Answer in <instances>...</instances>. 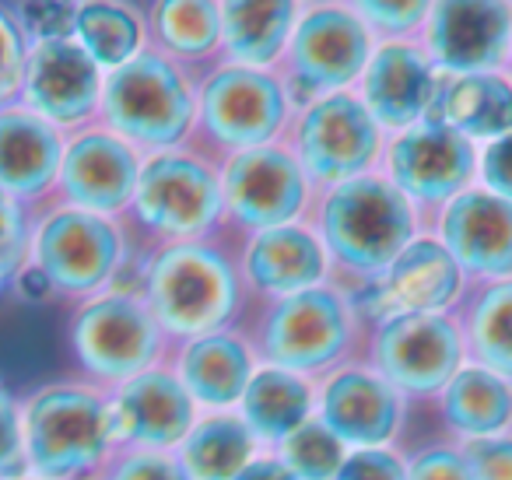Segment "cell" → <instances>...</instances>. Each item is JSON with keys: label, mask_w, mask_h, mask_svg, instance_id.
<instances>
[{"label": "cell", "mask_w": 512, "mask_h": 480, "mask_svg": "<svg viewBox=\"0 0 512 480\" xmlns=\"http://www.w3.org/2000/svg\"><path fill=\"white\" fill-rule=\"evenodd\" d=\"M323 232L334 253L358 270L393 263L411 239V207L383 179H348L323 211Z\"/></svg>", "instance_id": "obj_1"}, {"label": "cell", "mask_w": 512, "mask_h": 480, "mask_svg": "<svg viewBox=\"0 0 512 480\" xmlns=\"http://www.w3.org/2000/svg\"><path fill=\"white\" fill-rule=\"evenodd\" d=\"M151 305L176 333L214 330L235 305L232 270L200 246L169 249L151 267Z\"/></svg>", "instance_id": "obj_2"}, {"label": "cell", "mask_w": 512, "mask_h": 480, "mask_svg": "<svg viewBox=\"0 0 512 480\" xmlns=\"http://www.w3.org/2000/svg\"><path fill=\"white\" fill-rule=\"evenodd\" d=\"M106 113L120 134L144 144H172L190 123V95L169 64L141 57L109 78Z\"/></svg>", "instance_id": "obj_3"}, {"label": "cell", "mask_w": 512, "mask_h": 480, "mask_svg": "<svg viewBox=\"0 0 512 480\" xmlns=\"http://www.w3.org/2000/svg\"><path fill=\"white\" fill-rule=\"evenodd\" d=\"M106 449V414L78 389H50L29 410V456L46 477H71Z\"/></svg>", "instance_id": "obj_4"}, {"label": "cell", "mask_w": 512, "mask_h": 480, "mask_svg": "<svg viewBox=\"0 0 512 480\" xmlns=\"http://www.w3.org/2000/svg\"><path fill=\"white\" fill-rule=\"evenodd\" d=\"M376 358L390 382L414 393H428L453 379L460 365V337L446 319L407 312L383 326Z\"/></svg>", "instance_id": "obj_5"}, {"label": "cell", "mask_w": 512, "mask_h": 480, "mask_svg": "<svg viewBox=\"0 0 512 480\" xmlns=\"http://www.w3.org/2000/svg\"><path fill=\"white\" fill-rule=\"evenodd\" d=\"M218 183L190 158H155L137 179V211L165 232H200L218 214Z\"/></svg>", "instance_id": "obj_6"}, {"label": "cell", "mask_w": 512, "mask_h": 480, "mask_svg": "<svg viewBox=\"0 0 512 480\" xmlns=\"http://www.w3.org/2000/svg\"><path fill=\"white\" fill-rule=\"evenodd\" d=\"M376 123L369 109L348 95H334L313 106L302 123V162L320 179H344L362 172L376 155Z\"/></svg>", "instance_id": "obj_7"}, {"label": "cell", "mask_w": 512, "mask_h": 480, "mask_svg": "<svg viewBox=\"0 0 512 480\" xmlns=\"http://www.w3.org/2000/svg\"><path fill=\"white\" fill-rule=\"evenodd\" d=\"M390 169L400 190L421 200L453 197L474 169V151L463 134L446 123H425L414 127L393 144Z\"/></svg>", "instance_id": "obj_8"}, {"label": "cell", "mask_w": 512, "mask_h": 480, "mask_svg": "<svg viewBox=\"0 0 512 480\" xmlns=\"http://www.w3.org/2000/svg\"><path fill=\"white\" fill-rule=\"evenodd\" d=\"M120 253L116 232L102 218L81 211H67L46 221L39 235V263L50 284L71 291L95 288L106 281Z\"/></svg>", "instance_id": "obj_9"}, {"label": "cell", "mask_w": 512, "mask_h": 480, "mask_svg": "<svg viewBox=\"0 0 512 480\" xmlns=\"http://www.w3.org/2000/svg\"><path fill=\"white\" fill-rule=\"evenodd\" d=\"M348 337V319L327 291L292 295L267 326V354L288 368H316L341 351Z\"/></svg>", "instance_id": "obj_10"}, {"label": "cell", "mask_w": 512, "mask_h": 480, "mask_svg": "<svg viewBox=\"0 0 512 480\" xmlns=\"http://www.w3.org/2000/svg\"><path fill=\"white\" fill-rule=\"evenodd\" d=\"M207 127L218 141L260 144L285 120V95L256 71H221L204 92Z\"/></svg>", "instance_id": "obj_11"}, {"label": "cell", "mask_w": 512, "mask_h": 480, "mask_svg": "<svg viewBox=\"0 0 512 480\" xmlns=\"http://www.w3.org/2000/svg\"><path fill=\"white\" fill-rule=\"evenodd\" d=\"M74 344L88 368L102 375H130L155 354V326L137 305L106 298L81 312L74 326Z\"/></svg>", "instance_id": "obj_12"}, {"label": "cell", "mask_w": 512, "mask_h": 480, "mask_svg": "<svg viewBox=\"0 0 512 480\" xmlns=\"http://www.w3.org/2000/svg\"><path fill=\"white\" fill-rule=\"evenodd\" d=\"M225 193L246 225L278 228L302 207V172L281 151H242L228 165Z\"/></svg>", "instance_id": "obj_13"}, {"label": "cell", "mask_w": 512, "mask_h": 480, "mask_svg": "<svg viewBox=\"0 0 512 480\" xmlns=\"http://www.w3.org/2000/svg\"><path fill=\"white\" fill-rule=\"evenodd\" d=\"M446 249L460 267L477 274L512 270V200L495 193H463L442 221Z\"/></svg>", "instance_id": "obj_14"}, {"label": "cell", "mask_w": 512, "mask_h": 480, "mask_svg": "<svg viewBox=\"0 0 512 480\" xmlns=\"http://www.w3.org/2000/svg\"><path fill=\"white\" fill-rule=\"evenodd\" d=\"M512 15L505 4H439L432 15V53L453 71L481 74L498 64L509 43Z\"/></svg>", "instance_id": "obj_15"}, {"label": "cell", "mask_w": 512, "mask_h": 480, "mask_svg": "<svg viewBox=\"0 0 512 480\" xmlns=\"http://www.w3.org/2000/svg\"><path fill=\"white\" fill-rule=\"evenodd\" d=\"M25 85H29L32 106L60 123L88 116L95 92H99L92 57L74 43H64V39L39 43V50L29 57Z\"/></svg>", "instance_id": "obj_16"}, {"label": "cell", "mask_w": 512, "mask_h": 480, "mask_svg": "<svg viewBox=\"0 0 512 480\" xmlns=\"http://www.w3.org/2000/svg\"><path fill=\"white\" fill-rule=\"evenodd\" d=\"M295 71L306 81L334 88L351 81L369 57L365 29L344 11H316L295 32Z\"/></svg>", "instance_id": "obj_17"}, {"label": "cell", "mask_w": 512, "mask_h": 480, "mask_svg": "<svg viewBox=\"0 0 512 480\" xmlns=\"http://www.w3.org/2000/svg\"><path fill=\"white\" fill-rule=\"evenodd\" d=\"M365 99L379 123L407 127L432 106L435 81L411 46H386L365 74Z\"/></svg>", "instance_id": "obj_18"}, {"label": "cell", "mask_w": 512, "mask_h": 480, "mask_svg": "<svg viewBox=\"0 0 512 480\" xmlns=\"http://www.w3.org/2000/svg\"><path fill=\"white\" fill-rule=\"evenodd\" d=\"M64 183L78 204L109 211L130 197L137 183V162L116 137H81L64 162Z\"/></svg>", "instance_id": "obj_19"}, {"label": "cell", "mask_w": 512, "mask_h": 480, "mask_svg": "<svg viewBox=\"0 0 512 480\" xmlns=\"http://www.w3.org/2000/svg\"><path fill=\"white\" fill-rule=\"evenodd\" d=\"M323 414L337 438L344 442H383L397 428V396L386 382L365 372H344L327 386Z\"/></svg>", "instance_id": "obj_20"}, {"label": "cell", "mask_w": 512, "mask_h": 480, "mask_svg": "<svg viewBox=\"0 0 512 480\" xmlns=\"http://www.w3.org/2000/svg\"><path fill=\"white\" fill-rule=\"evenodd\" d=\"M116 424L127 438L148 445L179 442L190 428V396L169 375H137L116 403Z\"/></svg>", "instance_id": "obj_21"}, {"label": "cell", "mask_w": 512, "mask_h": 480, "mask_svg": "<svg viewBox=\"0 0 512 480\" xmlns=\"http://www.w3.org/2000/svg\"><path fill=\"white\" fill-rule=\"evenodd\" d=\"M60 162L57 134L36 116H0V190L39 193Z\"/></svg>", "instance_id": "obj_22"}, {"label": "cell", "mask_w": 512, "mask_h": 480, "mask_svg": "<svg viewBox=\"0 0 512 480\" xmlns=\"http://www.w3.org/2000/svg\"><path fill=\"white\" fill-rule=\"evenodd\" d=\"M460 267L446 246L435 242H414L393 260L386 298L407 312H432L456 295Z\"/></svg>", "instance_id": "obj_23"}, {"label": "cell", "mask_w": 512, "mask_h": 480, "mask_svg": "<svg viewBox=\"0 0 512 480\" xmlns=\"http://www.w3.org/2000/svg\"><path fill=\"white\" fill-rule=\"evenodd\" d=\"M439 120L456 134L495 137L512 127V88L495 74H467L439 99Z\"/></svg>", "instance_id": "obj_24"}, {"label": "cell", "mask_w": 512, "mask_h": 480, "mask_svg": "<svg viewBox=\"0 0 512 480\" xmlns=\"http://www.w3.org/2000/svg\"><path fill=\"white\" fill-rule=\"evenodd\" d=\"M249 274L267 291H306L323 274L320 246L299 228H271L249 253Z\"/></svg>", "instance_id": "obj_25"}, {"label": "cell", "mask_w": 512, "mask_h": 480, "mask_svg": "<svg viewBox=\"0 0 512 480\" xmlns=\"http://www.w3.org/2000/svg\"><path fill=\"white\" fill-rule=\"evenodd\" d=\"M225 43L242 64H267L278 57L292 29V4H228L221 11Z\"/></svg>", "instance_id": "obj_26"}, {"label": "cell", "mask_w": 512, "mask_h": 480, "mask_svg": "<svg viewBox=\"0 0 512 480\" xmlns=\"http://www.w3.org/2000/svg\"><path fill=\"white\" fill-rule=\"evenodd\" d=\"M183 375L193 396H200L207 403H232L246 389L249 358L235 340L207 337L186 351Z\"/></svg>", "instance_id": "obj_27"}, {"label": "cell", "mask_w": 512, "mask_h": 480, "mask_svg": "<svg viewBox=\"0 0 512 480\" xmlns=\"http://www.w3.org/2000/svg\"><path fill=\"white\" fill-rule=\"evenodd\" d=\"M309 414V389L288 372H260L246 386V417L260 435L288 438Z\"/></svg>", "instance_id": "obj_28"}, {"label": "cell", "mask_w": 512, "mask_h": 480, "mask_svg": "<svg viewBox=\"0 0 512 480\" xmlns=\"http://www.w3.org/2000/svg\"><path fill=\"white\" fill-rule=\"evenodd\" d=\"M446 414L456 428L470 431V435H491L509 421L512 393L498 375L470 368V372H460L449 382Z\"/></svg>", "instance_id": "obj_29"}, {"label": "cell", "mask_w": 512, "mask_h": 480, "mask_svg": "<svg viewBox=\"0 0 512 480\" xmlns=\"http://www.w3.org/2000/svg\"><path fill=\"white\" fill-rule=\"evenodd\" d=\"M253 449V435L246 424L232 417L200 424L183 449V466L190 480H228L239 477Z\"/></svg>", "instance_id": "obj_30"}, {"label": "cell", "mask_w": 512, "mask_h": 480, "mask_svg": "<svg viewBox=\"0 0 512 480\" xmlns=\"http://www.w3.org/2000/svg\"><path fill=\"white\" fill-rule=\"evenodd\" d=\"M78 32L85 39V53L99 64H123L130 53L137 50V22L127 11L113 8V4H92V8L78 11Z\"/></svg>", "instance_id": "obj_31"}, {"label": "cell", "mask_w": 512, "mask_h": 480, "mask_svg": "<svg viewBox=\"0 0 512 480\" xmlns=\"http://www.w3.org/2000/svg\"><path fill=\"white\" fill-rule=\"evenodd\" d=\"M474 347L491 368L512 375V284L481 298L474 312Z\"/></svg>", "instance_id": "obj_32"}, {"label": "cell", "mask_w": 512, "mask_h": 480, "mask_svg": "<svg viewBox=\"0 0 512 480\" xmlns=\"http://www.w3.org/2000/svg\"><path fill=\"white\" fill-rule=\"evenodd\" d=\"M288 470L302 480H330L341 470V438L320 424H306L285 442Z\"/></svg>", "instance_id": "obj_33"}, {"label": "cell", "mask_w": 512, "mask_h": 480, "mask_svg": "<svg viewBox=\"0 0 512 480\" xmlns=\"http://www.w3.org/2000/svg\"><path fill=\"white\" fill-rule=\"evenodd\" d=\"M158 32L179 53H204L218 39V11L211 4H162Z\"/></svg>", "instance_id": "obj_34"}, {"label": "cell", "mask_w": 512, "mask_h": 480, "mask_svg": "<svg viewBox=\"0 0 512 480\" xmlns=\"http://www.w3.org/2000/svg\"><path fill=\"white\" fill-rule=\"evenodd\" d=\"M467 466L474 473V480H512V442L509 438L470 442Z\"/></svg>", "instance_id": "obj_35"}, {"label": "cell", "mask_w": 512, "mask_h": 480, "mask_svg": "<svg viewBox=\"0 0 512 480\" xmlns=\"http://www.w3.org/2000/svg\"><path fill=\"white\" fill-rule=\"evenodd\" d=\"M0 354H4L0 365L15 368V372H29L32 361H43V337L25 323L8 326L0 333Z\"/></svg>", "instance_id": "obj_36"}, {"label": "cell", "mask_w": 512, "mask_h": 480, "mask_svg": "<svg viewBox=\"0 0 512 480\" xmlns=\"http://www.w3.org/2000/svg\"><path fill=\"white\" fill-rule=\"evenodd\" d=\"M337 480H407L404 466L397 463V456L390 452H358L348 463L337 470Z\"/></svg>", "instance_id": "obj_37"}, {"label": "cell", "mask_w": 512, "mask_h": 480, "mask_svg": "<svg viewBox=\"0 0 512 480\" xmlns=\"http://www.w3.org/2000/svg\"><path fill=\"white\" fill-rule=\"evenodd\" d=\"M407 480H474L467 459H460L456 452H425L418 463L411 466V477Z\"/></svg>", "instance_id": "obj_38"}, {"label": "cell", "mask_w": 512, "mask_h": 480, "mask_svg": "<svg viewBox=\"0 0 512 480\" xmlns=\"http://www.w3.org/2000/svg\"><path fill=\"white\" fill-rule=\"evenodd\" d=\"M25 18H29V29L43 36V43H53V39L64 36L71 25H78V15H74V8H67V4H29Z\"/></svg>", "instance_id": "obj_39"}, {"label": "cell", "mask_w": 512, "mask_h": 480, "mask_svg": "<svg viewBox=\"0 0 512 480\" xmlns=\"http://www.w3.org/2000/svg\"><path fill=\"white\" fill-rule=\"evenodd\" d=\"M22 74V43L8 18L0 15V99H8Z\"/></svg>", "instance_id": "obj_40"}, {"label": "cell", "mask_w": 512, "mask_h": 480, "mask_svg": "<svg viewBox=\"0 0 512 480\" xmlns=\"http://www.w3.org/2000/svg\"><path fill=\"white\" fill-rule=\"evenodd\" d=\"M484 179L491 190H498V197L512 200V134L495 141L484 155Z\"/></svg>", "instance_id": "obj_41"}, {"label": "cell", "mask_w": 512, "mask_h": 480, "mask_svg": "<svg viewBox=\"0 0 512 480\" xmlns=\"http://www.w3.org/2000/svg\"><path fill=\"white\" fill-rule=\"evenodd\" d=\"M22 456V445H18V417H15V403L0 386V473H8L11 466Z\"/></svg>", "instance_id": "obj_42"}, {"label": "cell", "mask_w": 512, "mask_h": 480, "mask_svg": "<svg viewBox=\"0 0 512 480\" xmlns=\"http://www.w3.org/2000/svg\"><path fill=\"white\" fill-rule=\"evenodd\" d=\"M362 11L369 18H376V25L383 29H411L421 15H425V4H362Z\"/></svg>", "instance_id": "obj_43"}, {"label": "cell", "mask_w": 512, "mask_h": 480, "mask_svg": "<svg viewBox=\"0 0 512 480\" xmlns=\"http://www.w3.org/2000/svg\"><path fill=\"white\" fill-rule=\"evenodd\" d=\"M22 239V221L4 193H0V260H15V246Z\"/></svg>", "instance_id": "obj_44"}, {"label": "cell", "mask_w": 512, "mask_h": 480, "mask_svg": "<svg viewBox=\"0 0 512 480\" xmlns=\"http://www.w3.org/2000/svg\"><path fill=\"white\" fill-rule=\"evenodd\" d=\"M116 480H179V473L172 470L165 459H134V463H127L120 473H116Z\"/></svg>", "instance_id": "obj_45"}, {"label": "cell", "mask_w": 512, "mask_h": 480, "mask_svg": "<svg viewBox=\"0 0 512 480\" xmlns=\"http://www.w3.org/2000/svg\"><path fill=\"white\" fill-rule=\"evenodd\" d=\"M235 480H299V477L281 463H253V466H246Z\"/></svg>", "instance_id": "obj_46"}, {"label": "cell", "mask_w": 512, "mask_h": 480, "mask_svg": "<svg viewBox=\"0 0 512 480\" xmlns=\"http://www.w3.org/2000/svg\"><path fill=\"white\" fill-rule=\"evenodd\" d=\"M22 288L29 291L32 298H43L46 288H50V277H46L43 270H29V274L22 277Z\"/></svg>", "instance_id": "obj_47"}, {"label": "cell", "mask_w": 512, "mask_h": 480, "mask_svg": "<svg viewBox=\"0 0 512 480\" xmlns=\"http://www.w3.org/2000/svg\"><path fill=\"white\" fill-rule=\"evenodd\" d=\"M15 267V260H0V288H4V274Z\"/></svg>", "instance_id": "obj_48"}]
</instances>
